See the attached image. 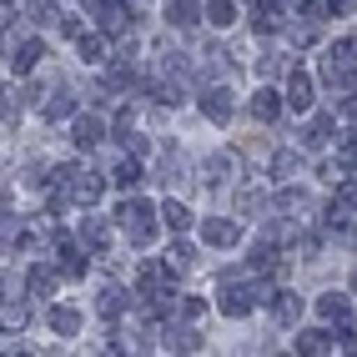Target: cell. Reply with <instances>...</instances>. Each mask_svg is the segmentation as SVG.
I'll return each mask as SVG.
<instances>
[{"mask_svg":"<svg viewBox=\"0 0 357 357\" xmlns=\"http://www.w3.org/2000/svg\"><path fill=\"white\" fill-rule=\"evenodd\" d=\"M166 261H172V272H192L197 267V252L186 242H172V252H166Z\"/></svg>","mask_w":357,"mask_h":357,"instance_id":"obj_28","label":"cell"},{"mask_svg":"<svg viewBox=\"0 0 357 357\" xmlns=\"http://www.w3.org/2000/svg\"><path fill=\"white\" fill-rule=\"evenodd\" d=\"M45 322H51L56 337H76V332H81V312H76V307H51Z\"/></svg>","mask_w":357,"mask_h":357,"instance_id":"obj_14","label":"cell"},{"mask_svg":"<svg viewBox=\"0 0 357 357\" xmlns=\"http://www.w3.org/2000/svg\"><path fill=\"white\" fill-rule=\"evenodd\" d=\"M15 357H31V352H15Z\"/></svg>","mask_w":357,"mask_h":357,"instance_id":"obj_41","label":"cell"},{"mask_svg":"<svg viewBox=\"0 0 357 357\" xmlns=\"http://www.w3.org/2000/svg\"><path fill=\"white\" fill-rule=\"evenodd\" d=\"M277 206H282V211H307L312 202H307L302 192H282V197H277Z\"/></svg>","mask_w":357,"mask_h":357,"instance_id":"obj_34","label":"cell"},{"mask_svg":"<svg viewBox=\"0 0 357 357\" xmlns=\"http://www.w3.org/2000/svg\"><path fill=\"white\" fill-rule=\"evenodd\" d=\"M206 20H211L217 31H227L231 20H236V0H206Z\"/></svg>","mask_w":357,"mask_h":357,"instance_id":"obj_24","label":"cell"},{"mask_svg":"<svg viewBox=\"0 0 357 357\" xmlns=\"http://www.w3.org/2000/svg\"><path fill=\"white\" fill-rule=\"evenodd\" d=\"M202 15H206V6H197V0H166V20H172L176 31H192Z\"/></svg>","mask_w":357,"mask_h":357,"instance_id":"obj_12","label":"cell"},{"mask_svg":"<svg viewBox=\"0 0 357 357\" xmlns=\"http://www.w3.org/2000/svg\"><path fill=\"white\" fill-rule=\"evenodd\" d=\"M20 327H26V307H6V332H20Z\"/></svg>","mask_w":357,"mask_h":357,"instance_id":"obj_36","label":"cell"},{"mask_svg":"<svg viewBox=\"0 0 357 357\" xmlns=\"http://www.w3.org/2000/svg\"><path fill=\"white\" fill-rule=\"evenodd\" d=\"M231 172H236L231 151H217V156H206V186H222V181H231Z\"/></svg>","mask_w":357,"mask_h":357,"instance_id":"obj_18","label":"cell"},{"mask_svg":"<svg viewBox=\"0 0 357 357\" xmlns=\"http://www.w3.org/2000/svg\"><path fill=\"white\" fill-rule=\"evenodd\" d=\"M337 116L347 126H357V96H342V106H337Z\"/></svg>","mask_w":357,"mask_h":357,"instance_id":"obj_37","label":"cell"},{"mask_svg":"<svg viewBox=\"0 0 357 357\" xmlns=\"http://www.w3.org/2000/svg\"><path fill=\"white\" fill-rule=\"evenodd\" d=\"M247 6H252V31L272 36L282 26V0H247Z\"/></svg>","mask_w":357,"mask_h":357,"instance_id":"obj_10","label":"cell"},{"mask_svg":"<svg viewBox=\"0 0 357 357\" xmlns=\"http://www.w3.org/2000/svg\"><path fill=\"white\" fill-rule=\"evenodd\" d=\"M136 287L141 297H172V261H141Z\"/></svg>","mask_w":357,"mask_h":357,"instance_id":"obj_3","label":"cell"},{"mask_svg":"<svg viewBox=\"0 0 357 357\" xmlns=\"http://www.w3.org/2000/svg\"><path fill=\"white\" fill-rule=\"evenodd\" d=\"M287 106L292 111H307V106H312V76H307V70H287Z\"/></svg>","mask_w":357,"mask_h":357,"instance_id":"obj_11","label":"cell"},{"mask_svg":"<svg viewBox=\"0 0 357 357\" xmlns=\"http://www.w3.org/2000/svg\"><path fill=\"white\" fill-rule=\"evenodd\" d=\"M136 181H141V166L126 156L121 166H116V186H121V192H136Z\"/></svg>","mask_w":357,"mask_h":357,"instance_id":"obj_30","label":"cell"},{"mask_svg":"<svg viewBox=\"0 0 357 357\" xmlns=\"http://www.w3.org/2000/svg\"><path fill=\"white\" fill-rule=\"evenodd\" d=\"M272 317H277V322H297V317H302V297H297V292H277V297H272Z\"/></svg>","mask_w":357,"mask_h":357,"instance_id":"obj_21","label":"cell"},{"mask_svg":"<svg viewBox=\"0 0 357 357\" xmlns=\"http://www.w3.org/2000/svg\"><path fill=\"white\" fill-rule=\"evenodd\" d=\"M81 242L96 252V257H106V247H111V227H106L101 217H86V222H81Z\"/></svg>","mask_w":357,"mask_h":357,"instance_id":"obj_13","label":"cell"},{"mask_svg":"<svg viewBox=\"0 0 357 357\" xmlns=\"http://www.w3.org/2000/svg\"><path fill=\"white\" fill-rule=\"evenodd\" d=\"M332 342H337V337H332L327 327H302L297 332V357H327Z\"/></svg>","mask_w":357,"mask_h":357,"instance_id":"obj_8","label":"cell"},{"mask_svg":"<svg viewBox=\"0 0 357 357\" xmlns=\"http://www.w3.org/2000/svg\"><path fill=\"white\" fill-rule=\"evenodd\" d=\"M26 292H31V297H51V292H56V272H51V267H31Z\"/></svg>","mask_w":357,"mask_h":357,"instance_id":"obj_23","label":"cell"},{"mask_svg":"<svg viewBox=\"0 0 357 357\" xmlns=\"http://www.w3.org/2000/svg\"><path fill=\"white\" fill-rule=\"evenodd\" d=\"M101 357H126V342H121V337H116V342H111V347H106Z\"/></svg>","mask_w":357,"mask_h":357,"instance_id":"obj_39","label":"cell"},{"mask_svg":"<svg viewBox=\"0 0 357 357\" xmlns=\"http://www.w3.org/2000/svg\"><path fill=\"white\" fill-rule=\"evenodd\" d=\"M61 272L66 277H86V257L70 247V242H61Z\"/></svg>","mask_w":357,"mask_h":357,"instance_id":"obj_29","label":"cell"},{"mask_svg":"<svg viewBox=\"0 0 357 357\" xmlns=\"http://www.w3.org/2000/svg\"><path fill=\"white\" fill-rule=\"evenodd\" d=\"M40 56H45V45H40V40H20V45H15V56H10V70H15V76H26V70H36Z\"/></svg>","mask_w":357,"mask_h":357,"instance_id":"obj_15","label":"cell"},{"mask_svg":"<svg viewBox=\"0 0 357 357\" xmlns=\"http://www.w3.org/2000/svg\"><path fill=\"white\" fill-rule=\"evenodd\" d=\"M70 141H76L81 151H96L106 141V121L101 116H76V126H70Z\"/></svg>","mask_w":357,"mask_h":357,"instance_id":"obj_7","label":"cell"},{"mask_svg":"<svg viewBox=\"0 0 357 357\" xmlns=\"http://www.w3.org/2000/svg\"><path fill=\"white\" fill-rule=\"evenodd\" d=\"M327 10H352V0H327Z\"/></svg>","mask_w":357,"mask_h":357,"instance_id":"obj_40","label":"cell"},{"mask_svg":"<svg viewBox=\"0 0 357 357\" xmlns=\"http://www.w3.org/2000/svg\"><path fill=\"white\" fill-rule=\"evenodd\" d=\"M156 211L151 202H141V197H126L121 206H116V222H121V231L131 236V247H151V236H156Z\"/></svg>","mask_w":357,"mask_h":357,"instance_id":"obj_1","label":"cell"},{"mask_svg":"<svg viewBox=\"0 0 357 357\" xmlns=\"http://www.w3.org/2000/svg\"><path fill=\"white\" fill-rule=\"evenodd\" d=\"M86 6L96 10V20H101V31H106V36H126V31H131V20H136L126 0H86Z\"/></svg>","mask_w":357,"mask_h":357,"instance_id":"obj_2","label":"cell"},{"mask_svg":"<svg viewBox=\"0 0 357 357\" xmlns=\"http://www.w3.org/2000/svg\"><path fill=\"white\" fill-rule=\"evenodd\" d=\"M252 116L272 126L277 116H282V96H277V91H257V96H252Z\"/></svg>","mask_w":357,"mask_h":357,"instance_id":"obj_17","label":"cell"},{"mask_svg":"<svg viewBox=\"0 0 357 357\" xmlns=\"http://www.w3.org/2000/svg\"><path fill=\"white\" fill-rule=\"evenodd\" d=\"M332 51H337V56H342V61H347V66L357 70V36H342L337 45H332Z\"/></svg>","mask_w":357,"mask_h":357,"instance_id":"obj_32","label":"cell"},{"mask_svg":"<svg viewBox=\"0 0 357 357\" xmlns=\"http://www.w3.org/2000/svg\"><path fill=\"white\" fill-rule=\"evenodd\" d=\"M257 302H261V287H222V302L217 307H222L227 317H247Z\"/></svg>","mask_w":357,"mask_h":357,"instance_id":"obj_5","label":"cell"},{"mask_svg":"<svg viewBox=\"0 0 357 357\" xmlns=\"http://www.w3.org/2000/svg\"><path fill=\"white\" fill-rule=\"evenodd\" d=\"M40 116H45V121H66V116H76V101H70V96H51V101H40Z\"/></svg>","mask_w":357,"mask_h":357,"instance_id":"obj_25","label":"cell"},{"mask_svg":"<svg viewBox=\"0 0 357 357\" xmlns=\"http://www.w3.org/2000/svg\"><path fill=\"white\" fill-rule=\"evenodd\" d=\"M292 172H297V156H292V151H272V176L287 181Z\"/></svg>","mask_w":357,"mask_h":357,"instance_id":"obj_31","label":"cell"},{"mask_svg":"<svg viewBox=\"0 0 357 357\" xmlns=\"http://www.w3.org/2000/svg\"><path fill=\"white\" fill-rule=\"evenodd\" d=\"M161 222L172 227V231H186V227H192V211H186L181 202H166V206H161Z\"/></svg>","mask_w":357,"mask_h":357,"instance_id":"obj_26","label":"cell"},{"mask_svg":"<svg viewBox=\"0 0 357 357\" xmlns=\"http://www.w3.org/2000/svg\"><path fill=\"white\" fill-rule=\"evenodd\" d=\"M337 131V121H332V116L322 111V116H312V126L302 131V146H327V136Z\"/></svg>","mask_w":357,"mask_h":357,"instance_id":"obj_20","label":"cell"},{"mask_svg":"<svg viewBox=\"0 0 357 357\" xmlns=\"http://www.w3.org/2000/svg\"><path fill=\"white\" fill-rule=\"evenodd\" d=\"M202 116H206V121H217V126H227L231 121V91L227 86H206L202 91Z\"/></svg>","mask_w":357,"mask_h":357,"instance_id":"obj_6","label":"cell"},{"mask_svg":"<svg viewBox=\"0 0 357 357\" xmlns=\"http://www.w3.org/2000/svg\"><path fill=\"white\" fill-rule=\"evenodd\" d=\"M76 45H81V61H86V66H111L106 36H86V40H76Z\"/></svg>","mask_w":357,"mask_h":357,"instance_id":"obj_22","label":"cell"},{"mask_svg":"<svg viewBox=\"0 0 357 357\" xmlns=\"http://www.w3.org/2000/svg\"><path fill=\"white\" fill-rule=\"evenodd\" d=\"M317 317L347 327V297H342V292H322V297H317Z\"/></svg>","mask_w":357,"mask_h":357,"instance_id":"obj_16","label":"cell"},{"mask_svg":"<svg viewBox=\"0 0 357 357\" xmlns=\"http://www.w3.org/2000/svg\"><path fill=\"white\" fill-rule=\"evenodd\" d=\"M202 242H206V247H217V252H227V247L242 242V227L227 222V217H206V222H202Z\"/></svg>","mask_w":357,"mask_h":357,"instance_id":"obj_4","label":"cell"},{"mask_svg":"<svg viewBox=\"0 0 357 357\" xmlns=\"http://www.w3.org/2000/svg\"><path fill=\"white\" fill-rule=\"evenodd\" d=\"M126 307H131V297H126L121 287H101V297H96V312H101V317H121Z\"/></svg>","mask_w":357,"mask_h":357,"instance_id":"obj_19","label":"cell"},{"mask_svg":"<svg viewBox=\"0 0 357 357\" xmlns=\"http://www.w3.org/2000/svg\"><path fill=\"white\" fill-rule=\"evenodd\" d=\"M261 206H267L261 192H242V197H236V211H242V217H247V211H261Z\"/></svg>","mask_w":357,"mask_h":357,"instance_id":"obj_33","label":"cell"},{"mask_svg":"<svg viewBox=\"0 0 357 357\" xmlns=\"http://www.w3.org/2000/svg\"><path fill=\"white\" fill-rule=\"evenodd\" d=\"M166 347H176V352H197L202 337H197L192 327H172V332H166Z\"/></svg>","mask_w":357,"mask_h":357,"instance_id":"obj_27","label":"cell"},{"mask_svg":"<svg viewBox=\"0 0 357 357\" xmlns=\"http://www.w3.org/2000/svg\"><path fill=\"white\" fill-rule=\"evenodd\" d=\"M61 31H66L70 40H86V20H81V15H61Z\"/></svg>","mask_w":357,"mask_h":357,"instance_id":"obj_35","label":"cell"},{"mask_svg":"<svg viewBox=\"0 0 357 357\" xmlns=\"http://www.w3.org/2000/svg\"><path fill=\"white\" fill-rule=\"evenodd\" d=\"M322 81H327L332 91H347V86L357 81V70H352V66H347L337 51H327V56H322Z\"/></svg>","mask_w":357,"mask_h":357,"instance_id":"obj_9","label":"cell"},{"mask_svg":"<svg viewBox=\"0 0 357 357\" xmlns=\"http://www.w3.org/2000/svg\"><path fill=\"white\" fill-rule=\"evenodd\" d=\"M181 312H186V317H202V312H206V302H202V297H186V302H181Z\"/></svg>","mask_w":357,"mask_h":357,"instance_id":"obj_38","label":"cell"}]
</instances>
